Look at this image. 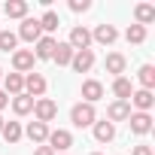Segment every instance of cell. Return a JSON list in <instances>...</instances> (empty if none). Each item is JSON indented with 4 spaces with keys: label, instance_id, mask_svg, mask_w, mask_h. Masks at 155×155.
<instances>
[{
    "label": "cell",
    "instance_id": "obj_35",
    "mask_svg": "<svg viewBox=\"0 0 155 155\" xmlns=\"http://www.w3.org/2000/svg\"><path fill=\"white\" fill-rule=\"evenodd\" d=\"M91 155H101V152H91Z\"/></svg>",
    "mask_w": 155,
    "mask_h": 155
},
{
    "label": "cell",
    "instance_id": "obj_24",
    "mask_svg": "<svg viewBox=\"0 0 155 155\" xmlns=\"http://www.w3.org/2000/svg\"><path fill=\"white\" fill-rule=\"evenodd\" d=\"M12 113H15V116L34 113V97H31V94H15V97H12Z\"/></svg>",
    "mask_w": 155,
    "mask_h": 155
},
{
    "label": "cell",
    "instance_id": "obj_18",
    "mask_svg": "<svg viewBox=\"0 0 155 155\" xmlns=\"http://www.w3.org/2000/svg\"><path fill=\"white\" fill-rule=\"evenodd\" d=\"M134 25H140V28H146V25H152L155 21V6L152 3H137L134 6Z\"/></svg>",
    "mask_w": 155,
    "mask_h": 155
},
{
    "label": "cell",
    "instance_id": "obj_21",
    "mask_svg": "<svg viewBox=\"0 0 155 155\" xmlns=\"http://www.w3.org/2000/svg\"><path fill=\"white\" fill-rule=\"evenodd\" d=\"M40 28H43V34H46V37H52V31H58V28H61L58 12H55V9H46V12L40 15Z\"/></svg>",
    "mask_w": 155,
    "mask_h": 155
},
{
    "label": "cell",
    "instance_id": "obj_16",
    "mask_svg": "<svg viewBox=\"0 0 155 155\" xmlns=\"http://www.w3.org/2000/svg\"><path fill=\"white\" fill-rule=\"evenodd\" d=\"M3 91L6 94H25V76L21 73H3Z\"/></svg>",
    "mask_w": 155,
    "mask_h": 155
},
{
    "label": "cell",
    "instance_id": "obj_10",
    "mask_svg": "<svg viewBox=\"0 0 155 155\" xmlns=\"http://www.w3.org/2000/svg\"><path fill=\"white\" fill-rule=\"evenodd\" d=\"M101 97H104V82L101 79H85L82 82V104H91L94 107Z\"/></svg>",
    "mask_w": 155,
    "mask_h": 155
},
{
    "label": "cell",
    "instance_id": "obj_1",
    "mask_svg": "<svg viewBox=\"0 0 155 155\" xmlns=\"http://www.w3.org/2000/svg\"><path fill=\"white\" fill-rule=\"evenodd\" d=\"M70 122L76 125V128H91L94 122H97V113H94V107L91 104H73V110H70Z\"/></svg>",
    "mask_w": 155,
    "mask_h": 155
},
{
    "label": "cell",
    "instance_id": "obj_25",
    "mask_svg": "<svg viewBox=\"0 0 155 155\" xmlns=\"http://www.w3.org/2000/svg\"><path fill=\"white\" fill-rule=\"evenodd\" d=\"M0 137H3L6 143H18V140L25 137V128H21L18 122H6V125H3V131H0Z\"/></svg>",
    "mask_w": 155,
    "mask_h": 155
},
{
    "label": "cell",
    "instance_id": "obj_3",
    "mask_svg": "<svg viewBox=\"0 0 155 155\" xmlns=\"http://www.w3.org/2000/svg\"><path fill=\"white\" fill-rule=\"evenodd\" d=\"M46 146L58 155V152H67L70 146H73V134L67 131V128H58V131H49V140H46Z\"/></svg>",
    "mask_w": 155,
    "mask_h": 155
},
{
    "label": "cell",
    "instance_id": "obj_7",
    "mask_svg": "<svg viewBox=\"0 0 155 155\" xmlns=\"http://www.w3.org/2000/svg\"><path fill=\"white\" fill-rule=\"evenodd\" d=\"M34 61H37V58H34L31 49H15V52H12V67H15V73H21V76L34 70Z\"/></svg>",
    "mask_w": 155,
    "mask_h": 155
},
{
    "label": "cell",
    "instance_id": "obj_13",
    "mask_svg": "<svg viewBox=\"0 0 155 155\" xmlns=\"http://www.w3.org/2000/svg\"><path fill=\"white\" fill-rule=\"evenodd\" d=\"M70 67H73L76 73H88V70L94 67V52H91V49L73 52V61H70Z\"/></svg>",
    "mask_w": 155,
    "mask_h": 155
},
{
    "label": "cell",
    "instance_id": "obj_4",
    "mask_svg": "<svg viewBox=\"0 0 155 155\" xmlns=\"http://www.w3.org/2000/svg\"><path fill=\"white\" fill-rule=\"evenodd\" d=\"M46 88H49V82H46V76H43V73L31 70V73L25 76V94H31L34 101H37V97H43V94H46Z\"/></svg>",
    "mask_w": 155,
    "mask_h": 155
},
{
    "label": "cell",
    "instance_id": "obj_32",
    "mask_svg": "<svg viewBox=\"0 0 155 155\" xmlns=\"http://www.w3.org/2000/svg\"><path fill=\"white\" fill-rule=\"evenodd\" d=\"M34 155H55V152H52L49 146H37V149H34Z\"/></svg>",
    "mask_w": 155,
    "mask_h": 155
},
{
    "label": "cell",
    "instance_id": "obj_11",
    "mask_svg": "<svg viewBox=\"0 0 155 155\" xmlns=\"http://www.w3.org/2000/svg\"><path fill=\"white\" fill-rule=\"evenodd\" d=\"M116 40H119L116 25H97V28H94V34H91V43H101V46H113Z\"/></svg>",
    "mask_w": 155,
    "mask_h": 155
},
{
    "label": "cell",
    "instance_id": "obj_20",
    "mask_svg": "<svg viewBox=\"0 0 155 155\" xmlns=\"http://www.w3.org/2000/svg\"><path fill=\"white\" fill-rule=\"evenodd\" d=\"M113 94H116V101H131V94H134L131 79H125V76H116V79H113Z\"/></svg>",
    "mask_w": 155,
    "mask_h": 155
},
{
    "label": "cell",
    "instance_id": "obj_9",
    "mask_svg": "<svg viewBox=\"0 0 155 155\" xmlns=\"http://www.w3.org/2000/svg\"><path fill=\"white\" fill-rule=\"evenodd\" d=\"M55 43H58L55 37H46V34H43V37H40L37 43H34V49H31V52H34V58H37V61H52Z\"/></svg>",
    "mask_w": 155,
    "mask_h": 155
},
{
    "label": "cell",
    "instance_id": "obj_30",
    "mask_svg": "<svg viewBox=\"0 0 155 155\" xmlns=\"http://www.w3.org/2000/svg\"><path fill=\"white\" fill-rule=\"evenodd\" d=\"M131 155H152V146L140 143V146H134V149H131Z\"/></svg>",
    "mask_w": 155,
    "mask_h": 155
},
{
    "label": "cell",
    "instance_id": "obj_5",
    "mask_svg": "<svg viewBox=\"0 0 155 155\" xmlns=\"http://www.w3.org/2000/svg\"><path fill=\"white\" fill-rule=\"evenodd\" d=\"M67 46H70L73 52L91 49V31H88V28H82V25H76V28L70 31V40H67Z\"/></svg>",
    "mask_w": 155,
    "mask_h": 155
},
{
    "label": "cell",
    "instance_id": "obj_14",
    "mask_svg": "<svg viewBox=\"0 0 155 155\" xmlns=\"http://www.w3.org/2000/svg\"><path fill=\"white\" fill-rule=\"evenodd\" d=\"M131 107H137V113H149L152 107H155V94L152 91H146V88H140V91H134L131 94V101H128Z\"/></svg>",
    "mask_w": 155,
    "mask_h": 155
},
{
    "label": "cell",
    "instance_id": "obj_22",
    "mask_svg": "<svg viewBox=\"0 0 155 155\" xmlns=\"http://www.w3.org/2000/svg\"><path fill=\"white\" fill-rule=\"evenodd\" d=\"M52 61H55L58 67H70V61H73V49H70L67 43H55V52H52Z\"/></svg>",
    "mask_w": 155,
    "mask_h": 155
},
{
    "label": "cell",
    "instance_id": "obj_26",
    "mask_svg": "<svg viewBox=\"0 0 155 155\" xmlns=\"http://www.w3.org/2000/svg\"><path fill=\"white\" fill-rule=\"evenodd\" d=\"M137 79H140V85H143L146 91H152V88H155V67H152V64H143L140 73H137Z\"/></svg>",
    "mask_w": 155,
    "mask_h": 155
},
{
    "label": "cell",
    "instance_id": "obj_17",
    "mask_svg": "<svg viewBox=\"0 0 155 155\" xmlns=\"http://www.w3.org/2000/svg\"><path fill=\"white\" fill-rule=\"evenodd\" d=\"M104 67H107V73L122 76V73H125V67H128V58H125L122 52H110V55H107V61H104Z\"/></svg>",
    "mask_w": 155,
    "mask_h": 155
},
{
    "label": "cell",
    "instance_id": "obj_15",
    "mask_svg": "<svg viewBox=\"0 0 155 155\" xmlns=\"http://www.w3.org/2000/svg\"><path fill=\"white\" fill-rule=\"evenodd\" d=\"M25 134H28V140H31V143L43 146V143L49 140V125H43V122H37V119H34V122L25 128Z\"/></svg>",
    "mask_w": 155,
    "mask_h": 155
},
{
    "label": "cell",
    "instance_id": "obj_29",
    "mask_svg": "<svg viewBox=\"0 0 155 155\" xmlns=\"http://www.w3.org/2000/svg\"><path fill=\"white\" fill-rule=\"evenodd\" d=\"M70 9H73V12H88L91 3H88V0H70Z\"/></svg>",
    "mask_w": 155,
    "mask_h": 155
},
{
    "label": "cell",
    "instance_id": "obj_6",
    "mask_svg": "<svg viewBox=\"0 0 155 155\" xmlns=\"http://www.w3.org/2000/svg\"><path fill=\"white\" fill-rule=\"evenodd\" d=\"M18 40H25V43H37L40 37H43V28H40V18H21V28H18V34H15Z\"/></svg>",
    "mask_w": 155,
    "mask_h": 155
},
{
    "label": "cell",
    "instance_id": "obj_27",
    "mask_svg": "<svg viewBox=\"0 0 155 155\" xmlns=\"http://www.w3.org/2000/svg\"><path fill=\"white\" fill-rule=\"evenodd\" d=\"M125 40H128V43H134V46L146 43V28H140V25H131V28L125 31Z\"/></svg>",
    "mask_w": 155,
    "mask_h": 155
},
{
    "label": "cell",
    "instance_id": "obj_19",
    "mask_svg": "<svg viewBox=\"0 0 155 155\" xmlns=\"http://www.w3.org/2000/svg\"><path fill=\"white\" fill-rule=\"evenodd\" d=\"M91 131H94V140H97V143H110V140L116 137V125L107 122V119H104V122H94Z\"/></svg>",
    "mask_w": 155,
    "mask_h": 155
},
{
    "label": "cell",
    "instance_id": "obj_23",
    "mask_svg": "<svg viewBox=\"0 0 155 155\" xmlns=\"http://www.w3.org/2000/svg\"><path fill=\"white\" fill-rule=\"evenodd\" d=\"M28 0H6V6H3V12L9 15V18H28Z\"/></svg>",
    "mask_w": 155,
    "mask_h": 155
},
{
    "label": "cell",
    "instance_id": "obj_8",
    "mask_svg": "<svg viewBox=\"0 0 155 155\" xmlns=\"http://www.w3.org/2000/svg\"><path fill=\"white\" fill-rule=\"evenodd\" d=\"M128 125H131V134L146 137V134L152 131V116H149V113H131V116H128Z\"/></svg>",
    "mask_w": 155,
    "mask_h": 155
},
{
    "label": "cell",
    "instance_id": "obj_31",
    "mask_svg": "<svg viewBox=\"0 0 155 155\" xmlns=\"http://www.w3.org/2000/svg\"><path fill=\"white\" fill-rule=\"evenodd\" d=\"M6 107H9V94H6V91H0V113H3Z\"/></svg>",
    "mask_w": 155,
    "mask_h": 155
},
{
    "label": "cell",
    "instance_id": "obj_2",
    "mask_svg": "<svg viewBox=\"0 0 155 155\" xmlns=\"http://www.w3.org/2000/svg\"><path fill=\"white\" fill-rule=\"evenodd\" d=\"M55 116H58V104H55L52 97H37V101H34V119H37V122L49 125Z\"/></svg>",
    "mask_w": 155,
    "mask_h": 155
},
{
    "label": "cell",
    "instance_id": "obj_12",
    "mask_svg": "<svg viewBox=\"0 0 155 155\" xmlns=\"http://www.w3.org/2000/svg\"><path fill=\"white\" fill-rule=\"evenodd\" d=\"M128 116H131V104L128 101H113L110 107H107V122H128Z\"/></svg>",
    "mask_w": 155,
    "mask_h": 155
},
{
    "label": "cell",
    "instance_id": "obj_34",
    "mask_svg": "<svg viewBox=\"0 0 155 155\" xmlns=\"http://www.w3.org/2000/svg\"><path fill=\"white\" fill-rule=\"evenodd\" d=\"M0 82H3V67H0Z\"/></svg>",
    "mask_w": 155,
    "mask_h": 155
},
{
    "label": "cell",
    "instance_id": "obj_28",
    "mask_svg": "<svg viewBox=\"0 0 155 155\" xmlns=\"http://www.w3.org/2000/svg\"><path fill=\"white\" fill-rule=\"evenodd\" d=\"M18 46V37L12 31H0V52H15Z\"/></svg>",
    "mask_w": 155,
    "mask_h": 155
},
{
    "label": "cell",
    "instance_id": "obj_33",
    "mask_svg": "<svg viewBox=\"0 0 155 155\" xmlns=\"http://www.w3.org/2000/svg\"><path fill=\"white\" fill-rule=\"evenodd\" d=\"M3 125H6V119H3V116H0V131H3Z\"/></svg>",
    "mask_w": 155,
    "mask_h": 155
}]
</instances>
